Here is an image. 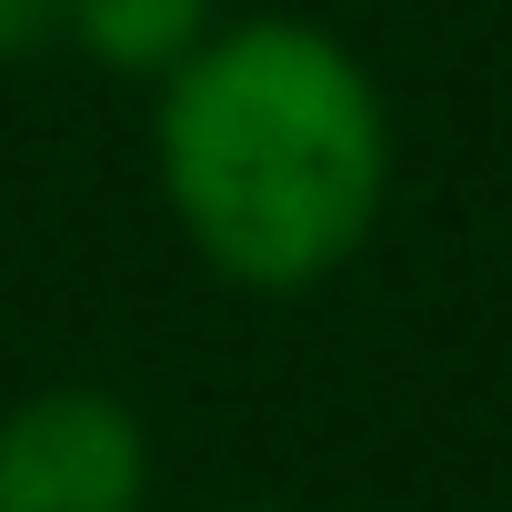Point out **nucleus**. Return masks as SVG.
<instances>
[{
    "label": "nucleus",
    "instance_id": "nucleus-2",
    "mask_svg": "<svg viewBox=\"0 0 512 512\" xmlns=\"http://www.w3.org/2000/svg\"><path fill=\"white\" fill-rule=\"evenodd\" d=\"M151 432L101 382H51L0 412V512H141Z\"/></svg>",
    "mask_w": 512,
    "mask_h": 512
},
{
    "label": "nucleus",
    "instance_id": "nucleus-3",
    "mask_svg": "<svg viewBox=\"0 0 512 512\" xmlns=\"http://www.w3.org/2000/svg\"><path fill=\"white\" fill-rule=\"evenodd\" d=\"M211 21H221V0H71V11H61V41L91 51L101 71L161 81Z\"/></svg>",
    "mask_w": 512,
    "mask_h": 512
},
{
    "label": "nucleus",
    "instance_id": "nucleus-1",
    "mask_svg": "<svg viewBox=\"0 0 512 512\" xmlns=\"http://www.w3.org/2000/svg\"><path fill=\"white\" fill-rule=\"evenodd\" d=\"M151 171L221 282L312 292L392 201V111L322 21H211L151 81Z\"/></svg>",
    "mask_w": 512,
    "mask_h": 512
},
{
    "label": "nucleus",
    "instance_id": "nucleus-4",
    "mask_svg": "<svg viewBox=\"0 0 512 512\" xmlns=\"http://www.w3.org/2000/svg\"><path fill=\"white\" fill-rule=\"evenodd\" d=\"M61 11H71V0H0V61H21V51L61 41Z\"/></svg>",
    "mask_w": 512,
    "mask_h": 512
}]
</instances>
